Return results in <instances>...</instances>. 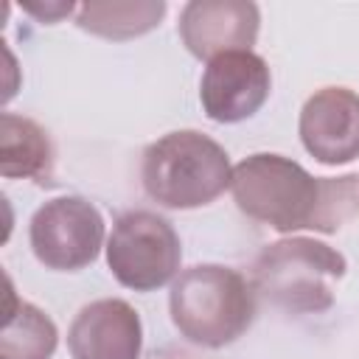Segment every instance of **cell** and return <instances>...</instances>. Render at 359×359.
I'll return each instance as SVG.
<instances>
[{"mask_svg":"<svg viewBox=\"0 0 359 359\" xmlns=\"http://www.w3.org/2000/svg\"><path fill=\"white\" fill-rule=\"evenodd\" d=\"M233 199L241 213L278 233H334L359 219V177H311L283 154H250L233 168Z\"/></svg>","mask_w":359,"mask_h":359,"instance_id":"obj_1","label":"cell"},{"mask_svg":"<svg viewBox=\"0 0 359 359\" xmlns=\"http://www.w3.org/2000/svg\"><path fill=\"white\" fill-rule=\"evenodd\" d=\"M168 311L174 328L199 348L236 342L255 320V292L241 272L222 264H199L171 286Z\"/></svg>","mask_w":359,"mask_h":359,"instance_id":"obj_2","label":"cell"},{"mask_svg":"<svg viewBox=\"0 0 359 359\" xmlns=\"http://www.w3.org/2000/svg\"><path fill=\"white\" fill-rule=\"evenodd\" d=\"M140 180L149 199L171 210L210 205L230 188L227 151L196 129L168 132L143 151Z\"/></svg>","mask_w":359,"mask_h":359,"instance_id":"obj_3","label":"cell"},{"mask_svg":"<svg viewBox=\"0 0 359 359\" xmlns=\"http://www.w3.org/2000/svg\"><path fill=\"white\" fill-rule=\"evenodd\" d=\"M345 258L334 247L292 236L261 250L252 264L258 294L286 314H323L334 306Z\"/></svg>","mask_w":359,"mask_h":359,"instance_id":"obj_4","label":"cell"},{"mask_svg":"<svg viewBox=\"0 0 359 359\" xmlns=\"http://www.w3.org/2000/svg\"><path fill=\"white\" fill-rule=\"evenodd\" d=\"M182 261L180 236L151 210H129L115 219L107 241V264L115 280L135 292L165 286Z\"/></svg>","mask_w":359,"mask_h":359,"instance_id":"obj_5","label":"cell"},{"mask_svg":"<svg viewBox=\"0 0 359 359\" xmlns=\"http://www.w3.org/2000/svg\"><path fill=\"white\" fill-rule=\"evenodd\" d=\"M36 261L56 272H76L98 258L104 244V219L81 196H59L36 208L28 227Z\"/></svg>","mask_w":359,"mask_h":359,"instance_id":"obj_6","label":"cell"},{"mask_svg":"<svg viewBox=\"0 0 359 359\" xmlns=\"http://www.w3.org/2000/svg\"><path fill=\"white\" fill-rule=\"evenodd\" d=\"M272 76L266 62L252 50H233L208 62L199 98L210 121L238 123L266 104Z\"/></svg>","mask_w":359,"mask_h":359,"instance_id":"obj_7","label":"cell"},{"mask_svg":"<svg viewBox=\"0 0 359 359\" xmlns=\"http://www.w3.org/2000/svg\"><path fill=\"white\" fill-rule=\"evenodd\" d=\"M300 140L323 165L359 157V95L348 87H323L300 109Z\"/></svg>","mask_w":359,"mask_h":359,"instance_id":"obj_8","label":"cell"},{"mask_svg":"<svg viewBox=\"0 0 359 359\" xmlns=\"http://www.w3.org/2000/svg\"><path fill=\"white\" fill-rule=\"evenodd\" d=\"M258 6L250 0H191L180 14L182 45L196 59L250 50L258 36Z\"/></svg>","mask_w":359,"mask_h":359,"instance_id":"obj_9","label":"cell"},{"mask_svg":"<svg viewBox=\"0 0 359 359\" xmlns=\"http://www.w3.org/2000/svg\"><path fill=\"white\" fill-rule=\"evenodd\" d=\"M143 325L137 311L121 297L84 306L67 331L73 359H140Z\"/></svg>","mask_w":359,"mask_h":359,"instance_id":"obj_10","label":"cell"},{"mask_svg":"<svg viewBox=\"0 0 359 359\" xmlns=\"http://www.w3.org/2000/svg\"><path fill=\"white\" fill-rule=\"evenodd\" d=\"M0 174L6 180L22 177L50 182L53 143L36 121L14 112L0 115Z\"/></svg>","mask_w":359,"mask_h":359,"instance_id":"obj_11","label":"cell"},{"mask_svg":"<svg viewBox=\"0 0 359 359\" xmlns=\"http://www.w3.org/2000/svg\"><path fill=\"white\" fill-rule=\"evenodd\" d=\"M56 325L36 306L17 300L11 280H6V317L0 334L3 359H50L56 351Z\"/></svg>","mask_w":359,"mask_h":359,"instance_id":"obj_12","label":"cell"},{"mask_svg":"<svg viewBox=\"0 0 359 359\" xmlns=\"http://www.w3.org/2000/svg\"><path fill=\"white\" fill-rule=\"evenodd\" d=\"M165 3H84L76 8V25L104 39H132L160 25Z\"/></svg>","mask_w":359,"mask_h":359,"instance_id":"obj_13","label":"cell"},{"mask_svg":"<svg viewBox=\"0 0 359 359\" xmlns=\"http://www.w3.org/2000/svg\"><path fill=\"white\" fill-rule=\"evenodd\" d=\"M76 8H79V6H73V3H56V6H25V11H28V14H34V17L45 20V22H56L59 17H65V14L76 11Z\"/></svg>","mask_w":359,"mask_h":359,"instance_id":"obj_14","label":"cell"}]
</instances>
